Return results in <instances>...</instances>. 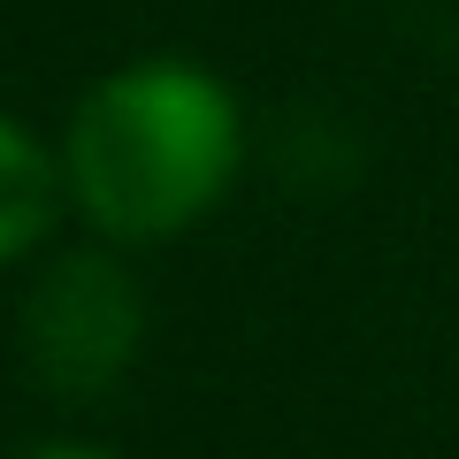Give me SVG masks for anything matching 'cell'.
Segmentation results:
<instances>
[{"label":"cell","mask_w":459,"mask_h":459,"mask_svg":"<svg viewBox=\"0 0 459 459\" xmlns=\"http://www.w3.org/2000/svg\"><path fill=\"white\" fill-rule=\"evenodd\" d=\"M246 115L199 62H123L62 131V192L108 246H169L238 184Z\"/></svg>","instance_id":"6da1fadb"},{"label":"cell","mask_w":459,"mask_h":459,"mask_svg":"<svg viewBox=\"0 0 459 459\" xmlns=\"http://www.w3.org/2000/svg\"><path fill=\"white\" fill-rule=\"evenodd\" d=\"M146 337V299L108 253H69L23 299V360L47 391L92 398L138 360Z\"/></svg>","instance_id":"7a4b0ae2"},{"label":"cell","mask_w":459,"mask_h":459,"mask_svg":"<svg viewBox=\"0 0 459 459\" xmlns=\"http://www.w3.org/2000/svg\"><path fill=\"white\" fill-rule=\"evenodd\" d=\"M69 207L62 192V153H47L23 123L0 115V268L23 261L54 230V214Z\"/></svg>","instance_id":"3957f363"},{"label":"cell","mask_w":459,"mask_h":459,"mask_svg":"<svg viewBox=\"0 0 459 459\" xmlns=\"http://www.w3.org/2000/svg\"><path fill=\"white\" fill-rule=\"evenodd\" d=\"M31 459H115V452H100V444H39Z\"/></svg>","instance_id":"277c9868"}]
</instances>
